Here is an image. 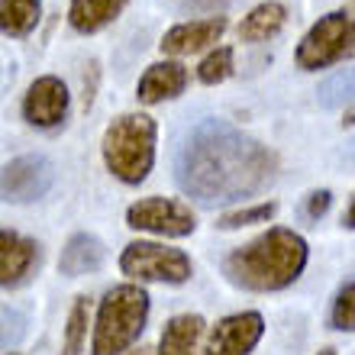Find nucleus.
Segmentation results:
<instances>
[{"label": "nucleus", "instance_id": "nucleus-1", "mask_svg": "<svg viewBox=\"0 0 355 355\" xmlns=\"http://www.w3.org/2000/svg\"><path fill=\"white\" fill-rule=\"evenodd\" d=\"M175 178L197 204H239L275 184L278 155L233 123L204 120L187 132L175 162Z\"/></svg>", "mask_w": 355, "mask_h": 355}, {"label": "nucleus", "instance_id": "nucleus-2", "mask_svg": "<svg viewBox=\"0 0 355 355\" xmlns=\"http://www.w3.org/2000/svg\"><path fill=\"white\" fill-rule=\"evenodd\" d=\"M307 239L294 230L271 226L268 233L255 236L245 245L233 249L223 259V275L233 288L271 294L284 291L307 268Z\"/></svg>", "mask_w": 355, "mask_h": 355}, {"label": "nucleus", "instance_id": "nucleus-3", "mask_svg": "<svg viewBox=\"0 0 355 355\" xmlns=\"http://www.w3.org/2000/svg\"><path fill=\"white\" fill-rule=\"evenodd\" d=\"M149 320V294L142 284L126 281L103 294L91 333V355H126L142 336Z\"/></svg>", "mask_w": 355, "mask_h": 355}, {"label": "nucleus", "instance_id": "nucleus-4", "mask_svg": "<svg viewBox=\"0 0 355 355\" xmlns=\"http://www.w3.org/2000/svg\"><path fill=\"white\" fill-rule=\"evenodd\" d=\"M155 142H159V126L152 116L123 113L103 130V165L123 184H142L155 165Z\"/></svg>", "mask_w": 355, "mask_h": 355}, {"label": "nucleus", "instance_id": "nucleus-5", "mask_svg": "<svg viewBox=\"0 0 355 355\" xmlns=\"http://www.w3.org/2000/svg\"><path fill=\"white\" fill-rule=\"evenodd\" d=\"M355 55V13L352 10H333L320 17L297 42V68L320 71V68L339 65Z\"/></svg>", "mask_w": 355, "mask_h": 355}, {"label": "nucleus", "instance_id": "nucleus-6", "mask_svg": "<svg viewBox=\"0 0 355 355\" xmlns=\"http://www.w3.org/2000/svg\"><path fill=\"white\" fill-rule=\"evenodd\" d=\"M120 271L130 281H155V284H184L194 275L191 255L162 243H130L120 252Z\"/></svg>", "mask_w": 355, "mask_h": 355}, {"label": "nucleus", "instance_id": "nucleus-7", "mask_svg": "<svg viewBox=\"0 0 355 355\" xmlns=\"http://www.w3.org/2000/svg\"><path fill=\"white\" fill-rule=\"evenodd\" d=\"M126 226L165 239H184L197 230V216L187 204L171 197H142L126 207Z\"/></svg>", "mask_w": 355, "mask_h": 355}, {"label": "nucleus", "instance_id": "nucleus-8", "mask_svg": "<svg viewBox=\"0 0 355 355\" xmlns=\"http://www.w3.org/2000/svg\"><path fill=\"white\" fill-rule=\"evenodd\" d=\"M265 336V317L259 310H243V313H230V317L216 320L210 327L207 343L197 355H252L259 339Z\"/></svg>", "mask_w": 355, "mask_h": 355}, {"label": "nucleus", "instance_id": "nucleus-9", "mask_svg": "<svg viewBox=\"0 0 355 355\" xmlns=\"http://www.w3.org/2000/svg\"><path fill=\"white\" fill-rule=\"evenodd\" d=\"M68 107H71V94H68L65 81L55 75H42L26 87L19 113L36 130H55L65 123Z\"/></svg>", "mask_w": 355, "mask_h": 355}, {"label": "nucleus", "instance_id": "nucleus-10", "mask_svg": "<svg viewBox=\"0 0 355 355\" xmlns=\"http://www.w3.org/2000/svg\"><path fill=\"white\" fill-rule=\"evenodd\" d=\"M52 181L55 171L46 155H19L3 165V197L10 204H33L46 197Z\"/></svg>", "mask_w": 355, "mask_h": 355}, {"label": "nucleus", "instance_id": "nucleus-11", "mask_svg": "<svg viewBox=\"0 0 355 355\" xmlns=\"http://www.w3.org/2000/svg\"><path fill=\"white\" fill-rule=\"evenodd\" d=\"M230 29V19L223 13L216 17H204V19H184V23H175V26L162 36V52L165 55H194V52H204V49L216 46L223 33Z\"/></svg>", "mask_w": 355, "mask_h": 355}, {"label": "nucleus", "instance_id": "nucleus-12", "mask_svg": "<svg viewBox=\"0 0 355 355\" xmlns=\"http://www.w3.org/2000/svg\"><path fill=\"white\" fill-rule=\"evenodd\" d=\"M39 262H42V249L36 239H26L13 230L0 233V284L7 291L26 284L36 275Z\"/></svg>", "mask_w": 355, "mask_h": 355}, {"label": "nucleus", "instance_id": "nucleus-13", "mask_svg": "<svg viewBox=\"0 0 355 355\" xmlns=\"http://www.w3.org/2000/svg\"><path fill=\"white\" fill-rule=\"evenodd\" d=\"M184 87H187V68L181 62H175V58H165V62H155V65L146 68V75L136 85V101L142 107H155V103L181 97Z\"/></svg>", "mask_w": 355, "mask_h": 355}, {"label": "nucleus", "instance_id": "nucleus-14", "mask_svg": "<svg viewBox=\"0 0 355 355\" xmlns=\"http://www.w3.org/2000/svg\"><path fill=\"white\" fill-rule=\"evenodd\" d=\"M288 23V7L278 3V0H265L259 7H252L239 23V42H249V46H259V42H268L284 29Z\"/></svg>", "mask_w": 355, "mask_h": 355}, {"label": "nucleus", "instance_id": "nucleus-15", "mask_svg": "<svg viewBox=\"0 0 355 355\" xmlns=\"http://www.w3.org/2000/svg\"><path fill=\"white\" fill-rule=\"evenodd\" d=\"M103 265V243L91 233H75L62 245V255H58V271L68 275V278H81V275H91Z\"/></svg>", "mask_w": 355, "mask_h": 355}, {"label": "nucleus", "instance_id": "nucleus-16", "mask_svg": "<svg viewBox=\"0 0 355 355\" xmlns=\"http://www.w3.org/2000/svg\"><path fill=\"white\" fill-rule=\"evenodd\" d=\"M204 317L200 313H178L165 323L159 336V349L155 355H194L197 343L204 336Z\"/></svg>", "mask_w": 355, "mask_h": 355}, {"label": "nucleus", "instance_id": "nucleus-17", "mask_svg": "<svg viewBox=\"0 0 355 355\" xmlns=\"http://www.w3.org/2000/svg\"><path fill=\"white\" fill-rule=\"evenodd\" d=\"M126 3L130 0H71L68 3V23L75 33L91 36V33H101L103 26H110L126 10Z\"/></svg>", "mask_w": 355, "mask_h": 355}, {"label": "nucleus", "instance_id": "nucleus-18", "mask_svg": "<svg viewBox=\"0 0 355 355\" xmlns=\"http://www.w3.org/2000/svg\"><path fill=\"white\" fill-rule=\"evenodd\" d=\"M39 17L42 0H0V26L10 39H26L39 26Z\"/></svg>", "mask_w": 355, "mask_h": 355}, {"label": "nucleus", "instance_id": "nucleus-19", "mask_svg": "<svg viewBox=\"0 0 355 355\" xmlns=\"http://www.w3.org/2000/svg\"><path fill=\"white\" fill-rule=\"evenodd\" d=\"M87 327H91V300L78 294L65 320V333H62V355H81L87 346Z\"/></svg>", "mask_w": 355, "mask_h": 355}, {"label": "nucleus", "instance_id": "nucleus-20", "mask_svg": "<svg viewBox=\"0 0 355 355\" xmlns=\"http://www.w3.org/2000/svg\"><path fill=\"white\" fill-rule=\"evenodd\" d=\"M233 71H236L233 46H216V49H210V52L200 58V65H197V81L207 85V87H214V85H223Z\"/></svg>", "mask_w": 355, "mask_h": 355}, {"label": "nucleus", "instance_id": "nucleus-21", "mask_svg": "<svg viewBox=\"0 0 355 355\" xmlns=\"http://www.w3.org/2000/svg\"><path fill=\"white\" fill-rule=\"evenodd\" d=\"M349 103H355V68H343L333 78H327L323 87H320V107L339 110V107H349Z\"/></svg>", "mask_w": 355, "mask_h": 355}, {"label": "nucleus", "instance_id": "nucleus-22", "mask_svg": "<svg viewBox=\"0 0 355 355\" xmlns=\"http://www.w3.org/2000/svg\"><path fill=\"white\" fill-rule=\"evenodd\" d=\"M278 214L275 200H262V204H249V207H236L230 214H223L216 220V230H243V226H255V223H268L271 216Z\"/></svg>", "mask_w": 355, "mask_h": 355}, {"label": "nucleus", "instance_id": "nucleus-23", "mask_svg": "<svg viewBox=\"0 0 355 355\" xmlns=\"http://www.w3.org/2000/svg\"><path fill=\"white\" fill-rule=\"evenodd\" d=\"M329 327L339 333H355V281H346L333 297L329 307Z\"/></svg>", "mask_w": 355, "mask_h": 355}, {"label": "nucleus", "instance_id": "nucleus-24", "mask_svg": "<svg viewBox=\"0 0 355 355\" xmlns=\"http://www.w3.org/2000/svg\"><path fill=\"white\" fill-rule=\"evenodd\" d=\"M329 207H333V194H329L327 187H320V191H310L307 194V200H304V214H307L310 220H320Z\"/></svg>", "mask_w": 355, "mask_h": 355}, {"label": "nucleus", "instance_id": "nucleus-25", "mask_svg": "<svg viewBox=\"0 0 355 355\" xmlns=\"http://www.w3.org/2000/svg\"><path fill=\"white\" fill-rule=\"evenodd\" d=\"M94 91H97V62L87 65V75H85V110L94 103Z\"/></svg>", "mask_w": 355, "mask_h": 355}, {"label": "nucleus", "instance_id": "nucleus-26", "mask_svg": "<svg viewBox=\"0 0 355 355\" xmlns=\"http://www.w3.org/2000/svg\"><path fill=\"white\" fill-rule=\"evenodd\" d=\"M184 7H194V10H223L230 7L233 0H181Z\"/></svg>", "mask_w": 355, "mask_h": 355}, {"label": "nucleus", "instance_id": "nucleus-27", "mask_svg": "<svg viewBox=\"0 0 355 355\" xmlns=\"http://www.w3.org/2000/svg\"><path fill=\"white\" fill-rule=\"evenodd\" d=\"M343 226H346V230H355V197H352V204L346 207V214H343Z\"/></svg>", "mask_w": 355, "mask_h": 355}, {"label": "nucleus", "instance_id": "nucleus-28", "mask_svg": "<svg viewBox=\"0 0 355 355\" xmlns=\"http://www.w3.org/2000/svg\"><path fill=\"white\" fill-rule=\"evenodd\" d=\"M126 355H152V352H149V349H130Z\"/></svg>", "mask_w": 355, "mask_h": 355}, {"label": "nucleus", "instance_id": "nucleus-29", "mask_svg": "<svg viewBox=\"0 0 355 355\" xmlns=\"http://www.w3.org/2000/svg\"><path fill=\"white\" fill-rule=\"evenodd\" d=\"M349 159H352V162H355V139H352V142H349Z\"/></svg>", "mask_w": 355, "mask_h": 355}, {"label": "nucleus", "instance_id": "nucleus-30", "mask_svg": "<svg viewBox=\"0 0 355 355\" xmlns=\"http://www.w3.org/2000/svg\"><path fill=\"white\" fill-rule=\"evenodd\" d=\"M317 355H336V349H320Z\"/></svg>", "mask_w": 355, "mask_h": 355}, {"label": "nucleus", "instance_id": "nucleus-31", "mask_svg": "<svg viewBox=\"0 0 355 355\" xmlns=\"http://www.w3.org/2000/svg\"><path fill=\"white\" fill-rule=\"evenodd\" d=\"M3 355H17V352H3Z\"/></svg>", "mask_w": 355, "mask_h": 355}]
</instances>
